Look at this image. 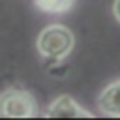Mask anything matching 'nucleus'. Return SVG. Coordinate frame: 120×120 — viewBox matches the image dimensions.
Here are the masks:
<instances>
[{
  "label": "nucleus",
  "mask_w": 120,
  "mask_h": 120,
  "mask_svg": "<svg viewBox=\"0 0 120 120\" xmlns=\"http://www.w3.org/2000/svg\"><path fill=\"white\" fill-rule=\"evenodd\" d=\"M99 112L105 116L120 118V81L111 82L98 98Z\"/></svg>",
  "instance_id": "4"
},
{
  "label": "nucleus",
  "mask_w": 120,
  "mask_h": 120,
  "mask_svg": "<svg viewBox=\"0 0 120 120\" xmlns=\"http://www.w3.org/2000/svg\"><path fill=\"white\" fill-rule=\"evenodd\" d=\"M112 13H114L116 21L120 22V0H114V4H112Z\"/></svg>",
  "instance_id": "6"
},
{
  "label": "nucleus",
  "mask_w": 120,
  "mask_h": 120,
  "mask_svg": "<svg viewBox=\"0 0 120 120\" xmlns=\"http://www.w3.org/2000/svg\"><path fill=\"white\" fill-rule=\"evenodd\" d=\"M36 6L45 13H66L73 8L75 0H34Z\"/></svg>",
  "instance_id": "5"
},
{
  "label": "nucleus",
  "mask_w": 120,
  "mask_h": 120,
  "mask_svg": "<svg viewBox=\"0 0 120 120\" xmlns=\"http://www.w3.org/2000/svg\"><path fill=\"white\" fill-rule=\"evenodd\" d=\"M38 116V103L28 90L6 88L0 94V118H34Z\"/></svg>",
  "instance_id": "2"
},
{
  "label": "nucleus",
  "mask_w": 120,
  "mask_h": 120,
  "mask_svg": "<svg viewBox=\"0 0 120 120\" xmlns=\"http://www.w3.org/2000/svg\"><path fill=\"white\" fill-rule=\"evenodd\" d=\"M45 118H94L92 112L84 111L73 98L69 96H60L56 98L45 111H43Z\"/></svg>",
  "instance_id": "3"
},
{
  "label": "nucleus",
  "mask_w": 120,
  "mask_h": 120,
  "mask_svg": "<svg viewBox=\"0 0 120 120\" xmlns=\"http://www.w3.org/2000/svg\"><path fill=\"white\" fill-rule=\"evenodd\" d=\"M38 51L43 58L52 62H62L75 45V36L68 26L49 24L38 36Z\"/></svg>",
  "instance_id": "1"
}]
</instances>
